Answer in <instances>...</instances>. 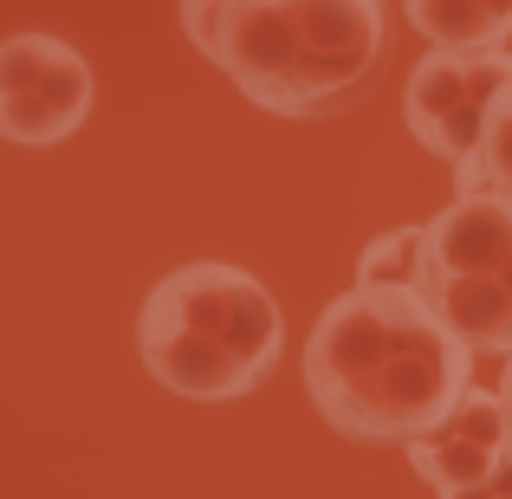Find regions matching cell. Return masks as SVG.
I'll return each instance as SVG.
<instances>
[{"mask_svg": "<svg viewBox=\"0 0 512 499\" xmlns=\"http://www.w3.org/2000/svg\"><path fill=\"white\" fill-rule=\"evenodd\" d=\"M98 78L85 52L52 33L0 39V137L20 150H52L91 117Z\"/></svg>", "mask_w": 512, "mask_h": 499, "instance_id": "6", "label": "cell"}, {"mask_svg": "<svg viewBox=\"0 0 512 499\" xmlns=\"http://www.w3.org/2000/svg\"><path fill=\"white\" fill-rule=\"evenodd\" d=\"M409 26L428 46H506L512 0H402Z\"/></svg>", "mask_w": 512, "mask_h": 499, "instance_id": "8", "label": "cell"}, {"mask_svg": "<svg viewBox=\"0 0 512 499\" xmlns=\"http://www.w3.org/2000/svg\"><path fill=\"white\" fill-rule=\"evenodd\" d=\"M143 370L188 402H234L253 396L279 370L286 318L279 299L227 260H188L163 273L137 318Z\"/></svg>", "mask_w": 512, "mask_h": 499, "instance_id": "3", "label": "cell"}, {"mask_svg": "<svg viewBox=\"0 0 512 499\" xmlns=\"http://www.w3.org/2000/svg\"><path fill=\"white\" fill-rule=\"evenodd\" d=\"M415 292L474 357H512V195H454L422 227Z\"/></svg>", "mask_w": 512, "mask_h": 499, "instance_id": "4", "label": "cell"}, {"mask_svg": "<svg viewBox=\"0 0 512 499\" xmlns=\"http://www.w3.org/2000/svg\"><path fill=\"white\" fill-rule=\"evenodd\" d=\"M512 85V52L506 46H435L422 52V65L402 85V117L409 137L441 163H467L480 150L487 111Z\"/></svg>", "mask_w": 512, "mask_h": 499, "instance_id": "5", "label": "cell"}, {"mask_svg": "<svg viewBox=\"0 0 512 499\" xmlns=\"http://www.w3.org/2000/svg\"><path fill=\"white\" fill-rule=\"evenodd\" d=\"M182 33L247 104L318 117L383 65V0H182Z\"/></svg>", "mask_w": 512, "mask_h": 499, "instance_id": "2", "label": "cell"}, {"mask_svg": "<svg viewBox=\"0 0 512 499\" xmlns=\"http://www.w3.org/2000/svg\"><path fill=\"white\" fill-rule=\"evenodd\" d=\"M500 402H506V441H512V357H506V370H500Z\"/></svg>", "mask_w": 512, "mask_h": 499, "instance_id": "11", "label": "cell"}, {"mask_svg": "<svg viewBox=\"0 0 512 499\" xmlns=\"http://www.w3.org/2000/svg\"><path fill=\"white\" fill-rule=\"evenodd\" d=\"M512 195V85L500 91V104L487 111V130H480V150L467 163H454V195Z\"/></svg>", "mask_w": 512, "mask_h": 499, "instance_id": "9", "label": "cell"}, {"mask_svg": "<svg viewBox=\"0 0 512 499\" xmlns=\"http://www.w3.org/2000/svg\"><path fill=\"white\" fill-rule=\"evenodd\" d=\"M305 389L338 435L409 448L461 409L474 389V350L415 286H350L305 337Z\"/></svg>", "mask_w": 512, "mask_h": 499, "instance_id": "1", "label": "cell"}, {"mask_svg": "<svg viewBox=\"0 0 512 499\" xmlns=\"http://www.w3.org/2000/svg\"><path fill=\"white\" fill-rule=\"evenodd\" d=\"M415 273H422V227H389L357 260V286H415Z\"/></svg>", "mask_w": 512, "mask_h": 499, "instance_id": "10", "label": "cell"}, {"mask_svg": "<svg viewBox=\"0 0 512 499\" xmlns=\"http://www.w3.org/2000/svg\"><path fill=\"white\" fill-rule=\"evenodd\" d=\"M415 480H428L435 499H512V441L500 389H467L461 409L409 441Z\"/></svg>", "mask_w": 512, "mask_h": 499, "instance_id": "7", "label": "cell"}]
</instances>
